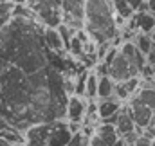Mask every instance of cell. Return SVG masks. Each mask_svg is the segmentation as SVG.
Listing matches in <instances>:
<instances>
[{"label": "cell", "instance_id": "1", "mask_svg": "<svg viewBox=\"0 0 155 146\" xmlns=\"http://www.w3.org/2000/svg\"><path fill=\"white\" fill-rule=\"evenodd\" d=\"M43 33L45 27L38 20L13 16L0 31V60L27 74L49 67V47Z\"/></svg>", "mask_w": 155, "mask_h": 146}, {"label": "cell", "instance_id": "2", "mask_svg": "<svg viewBox=\"0 0 155 146\" xmlns=\"http://www.w3.org/2000/svg\"><path fill=\"white\" fill-rule=\"evenodd\" d=\"M31 90V74L0 60V112L7 123L20 132L35 124Z\"/></svg>", "mask_w": 155, "mask_h": 146}, {"label": "cell", "instance_id": "3", "mask_svg": "<svg viewBox=\"0 0 155 146\" xmlns=\"http://www.w3.org/2000/svg\"><path fill=\"white\" fill-rule=\"evenodd\" d=\"M85 33L96 45L112 43L119 36V25L110 0H88L85 5Z\"/></svg>", "mask_w": 155, "mask_h": 146}, {"label": "cell", "instance_id": "4", "mask_svg": "<svg viewBox=\"0 0 155 146\" xmlns=\"http://www.w3.org/2000/svg\"><path fill=\"white\" fill-rule=\"evenodd\" d=\"M27 7L43 27H60L63 24V0H29Z\"/></svg>", "mask_w": 155, "mask_h": 146}, {"label": "cell", "instance_id": "5", "mask_svg": "<svg viewBox=\"0 0 155 146\" xmlns=\"http://www.w3.org/2000/svg\"><path fill=\"white\" fill-rule=\"evenodd\" d=\"M87 2L88 0H63V24H67L74 31L83 29Z\"/></svg>", "mask_w": 155, "mask_h": 146}, {"label": "cell", "instance_id": "6", "mask_svg": "<svg viewBox=\"0 0 155 146\" xmlns=\"http://www.w3.org/2000/svg\"><path fill=\"white\" fill-rule=\"evenodd\" d=\"M110 67V78L116 81V83H123V81H128V79H132V78H139L141 72L128 61V58L121 52V49H119V52L116 54V58H114V61L108 65Z\"/></svg>", "mask_w": 155, "mask_h": 146}, {"label": "cell", "instance_id": "7", "mask_svg": "<svg viewBox=\"0 0 155 146\" xmlns=\"http://www.w3.org/2000/svg\"><path fill=\"white\" fill-rule=\"evenodd\" d=\"M52 123L54 121H45V123H36L29 126L24 132L25 144L27 146H49V137L52 132Z\"/></svg>", "mask_w": 155, "mask_h": 146}, {"label": "cell", "instance_id": "8", "mask_svg": "<svg viewBox=\"0 0 155 146\" xmlns=\"http://www.w3.org/2000/svg\"><path fill=\"white\" fill-rule=\"evenodd\" d=\"M128 108L132 112V117H134L137 128L139 130H146L148 124H150V121H152V117H153V110L150 108L148 105H144L137 96H134L128 101Z\"/></svg>", "mask_w": 155, "mask_h": 146}, {"label": "cell", "instance_id": "9", "mask_svg": "<svg viewBox=\"0 0 155 146\" xmlns=\"http://www.w3.org/2000/svg\"><path fill=\"white\" fill-rule=\"evenodd\" d=\"M87 101H85V98H81V96H76V94H72L71 98H69V103H67V115H65V119L69 121V123H83L85 121V115H87Z\"/></svg>", "mask_w": 155, "mask_h": 146}, {"label": "cell", "instance_id": "10", "mask_svg": "<svg viewBox=\"0 0 155 146\" xmlns=\"http://www.w3.org/2000/svg\"><path fill=\"white\" fill-rule=\"evenodd\" d=\"M126 27L132 31H141V33L152 35V31L155 29V15H152L150 11H137L128 20Z\"/></svg>", "mask_w": 155, "mask_h": 146}, {"label": "cell", "instance_id": "11", "mask_svg": "<svg viewBox=\"0 0 155 146\" xmlns=\"http://www.w3.org/2000/svg\"><path fill=\"white\" fill-rule=\"evenodd\" d=\"M116 128H117V132H119V137H124V135L135 132L137 124H135V121L132 117V112L128 108V105H124L121 108V112H119V119H117V123H116Z\"/></svg>", "mask_w": 155, "mask_h": 146}, {"label": "cell", "instance_id": "12", "mask_svg": "<svg viewBox=\"0 0 155 146\" xmlns=\"http://www.w3.org/2000/svg\"><path fill=\"white\" fill-rule=\"evenodd\" d=\"M139 88H141L139 78H132V79H128V81L116 83V98L121 99L123 103H124V101H130V99L137 94L135 90H139Z\"/></svg>", "mask_w": 155, "mask_h": 146}, {"label": "cell", "instance_id": "13", "mask_svg": "<svg viewBox=\"0 0 155 146\" xmlns=\"http://www.w3.org/2000/svg\"><path fill=\"white\" fill-rule=\"evenodd\" d=\"M94 135H97L107 146H114L117 141L121 139L116 124H110V123H101V124H97L96 130H94Z\"/></svg>", "mask_w": 155, "mask_h": 146}, {"label": "cell", "instance_id": "14", "mask_svg": "<svg viewBox=\"0 0 155 146\" xmlns=\"http://www.w3.org/2000/svg\"><path fill=\"white\" fill-rule=\"evenodd\" d=\"M123 107H124V105H123V101H121V99H117V98L99 99V103H97V115H99V119H101V121H103V119H108V117L116 115Z\"/></svg>", "mask_w": 155, "mask_h": 146}, {"label": "cell", "instance_id": "15", "mask_svg": "<svg viewBox=\"0 0 155 146\" xmlns=\"http://www.w3.org/2000/svg\"><path fill=\"white\" fill-rule=\"evenodd\" d=\"M43 38H45V45L54 51V52H63L65 51V41L60 35V31L56 27H45V33H43Z\"/></svg>", "mask_w": 155, "mask_h": 146}, {"label": "cell", "instance_id": "16", "mask_svg": "<svg viewBox=\"0 0 155 146\" xmlns=\"http://www.w3.org/2000/svg\"><path fill=\"white\" fill-rule=\"evenodd\" d=\"M108 98H116V81L110 76H99L97 99H108Z\"/></svg>", "mask_w": 155, "mask_h": 146}, {"label": "cell", "instance_id": "17", "mask_svg": "<svg viewBox=\"0 0 155 146\" xmlns=\"http://www.w3.org/2000/svg\"><path fill=\"white\" fill-rule=\"evenodd\" d=\"M112 7H114L116 16L123 18V20H130V18L135 15V9H134L126 0H112Z\"/></svg>", "mask_w": 155, "mask_h": 146}, {"label": "cell", "instance_id": "18", "mask_svg": "<svg viewBox=\"0 0 155 146\" xmlns=\"http://www.w3.org/2000/svg\"><path fill=\"white\" fill-rule=\"evenodd\" d=\"M97 88H99V74L96 71H90L88 72V79H87V92H85V98L94 101L97 99Z\"/></svg>", "mask_w": 155, "mask_h": 146}, {"label": "cell", "instance_id": "19", "mask_svg": "<svg viewBox=\"0 0 155 146\" xmlns=\"http://www.w3.org/2000/svg\"><path fill=\"white\" fill-rule=\"evenodd\" d=\"M15 16V2L11 0H5L0 4V31L13 20Z\"/></svg>", "mask_w": 155, "mask_h": 146}, {"label": "cell", "instance_id": "20", "mask_svg": "<svg viewBox=\"0 0 155 146\" xmlns=\"http://www.w3.org/2000/svg\"><path fill=\"white\" fill-rule=\"evenodd\" d=\"M135 45L139 47V51L143 52V54H150L152 52V49L155 47L153 40L150 35H146V33H137V36H135Z\"/></svg>", "mask_w": 155, "mask_h": 146}, {"label": "cell", "instance_id": "21", "mask_svg": "<svg viewBox=\"0 0 155 146\" xmlns=\"http://www.w3.org/2000/svg\"><path fill=\"white\" fill-rule=\"evenodd\" d=\"M135 96L155 112V87H141Z\"/></svg>", "mask_w": 155, "mask_h": 146}, {"label": "cell", "instance_id": "22", "mask_svg": "<svg viewBox=\"0 0 155 146\" xmlns=\"http://www.w3.org/2000/svg\"><path fill=\"white\" fill-rule=\"evenodd\" d=\"M88 72L90 71H83V72H79L76 76V83H74V94L76 96H85V92H87V79H88Z\"/></svg>", "mask_w": 155, "mask_h": 146}, {"label": "cell", "instance_id": "23", "mask_svg": "<svg viewBox=\"0 0 155 146\" xmlns=\"http://www.w3.org/2000/svg\"><path fill=\"white\" fill-rule=\"evenodd\" d=\"M144 135L150 137V139H155V112H153V117H152L150 124H148V128L144 130Z\"/></svg>", "mask_w": 155, "mask_h": 146}, {"label": "cell", "instance_id": "24", "mask_svg": "<svg viewBox=\"0 0 155 146\" xmlns=\"http://www.w3.org/2000/svg\"><path fill=\"white\" fill-rule=\"evenodd\" d=\"M126 2H128V4H130L134 9H135V13H137V11H139V9L144 5V4H146V0H126Z\"/></svg>", "mask_w": 155, "mask_h": 146}, {"label": "cell", "instance_id": "25", "mask_svg": "<svg viewBox=\"0 0 155 146\" xmlns=\"http://www.w3.org/2000/svg\"><path fill=\"white\" fill-rule=\"evenodd\" d=\"M146 63H150V65H153L155 67V47L152 49L150 54H146Z\"/></svg>", "mask_w": 155, "mask_h": 146}, {"label": "cell", "instance_id": "26", "mask_svg": "<svg viewBox=\"0 0 155 146\" xmlns=\"http://www.w3.org/2000/svg\"><path fill=\"white\" fill-rule=\"evenodd\" d=\"M9 126H11V124L7 123V119H5V117L2 115V112H0V130H5V128H9Z\"/></svg>", "mask_w": 155, "mask_h": 146}, {"label": "cell", "instance_id": "27", "mask_svg": "<svg viewBox=\"0 0 155 146\" xmlns=\"http://www.w3.org/2000/svg\"><path fill=\"white\" fill-rule=\"evenodd\" d=\"M146 2H148V11L155 15V0H146Z\"/></svg>", "mask_w": 155, "mask_h": 146}, {"label": "cell", "instance_id": "28", "mask_svg": "<svg viewBox=\"0 0 155 146\" xmlns=\"http://www.w3.org/2000/svg\"><path fill=\"white\" fill-rule=\"evenodd\" d=\"M114 146H128V144H126V141H124V139L121 137V139H119V141H117V143H116Z\"/></svg>", "mask_w": 155, "mask_h": 146}, {"label": "cell", "instance_id": "29", "mask_svg": "<svg viewBox=\"0 0 155 146\" xmlns=\"http://www.w3.org/2000/svg\"><path fill=\"white\" fill-rule=\"evenodd\" d=\"M0 146H13V144H11V143H7L4 137H0Z\"/></svg>", "mask_w": 155, "mask_h": 146}, {"label": "cell", "instance_id": "30", "mask_svg": "<svg viewBox=\"0 0 155 146\" xmlns=\"http://www.w3.org/2000/svg\"><path fill=\"white\" fill-rule=\"evenodd\" d=\"M11 2H15V4H27L29 0H11Z\"/></svg>", "mask_w": 155, "mask_h": 146}, {"label": "cell", "instance_id": "31", "mask_svg": "<svg viewBox=\"0 0 155 146\" xmlns=\"http://www.w3.org/2000/svg\"><path fill=\"white\" fill-rule=\"evenodd\" d=\"M150 36H152V40H153V43H155V29L152 31V35H150Z\"/></svg>", "mask_w": 155, "mask_h": 146}, {"label": "cell", "instance_id": "32", "mask_svg": "<svg viewBox=\"0 0 155 146\" xmlns=\"http://www.w3.org/2000/svg\"><path fill=\"white\" fill-rule=\"evenodd\" d=\"M15 146H27V144H25V143H22V144H15Z\"/></svg>", "mask_w": 155, "mask_h": 146}, {"label": "cell", "instance_id": "33", "mask_svg": "<svg viewBox=\"0 0 155 146\" xmlns=\"http://www.w3.org/2000/svg\"><path fill=\"white\" fill-rule=\"evenodd\" d=\"M128 146H135V144H128Z\"/></svg>", "mask_w": 155, "mask_h": 146}, {"label": "cell", "instance_id": "34", "mask_svg": "<svg viewBox=\"0 0 155 146\" xmlns=\"http://www.w3.org/2000/svg\"><path fill=\"white\" fill-rule=\"evenodd\" d=\"M110 2H112V0H110Z\"/></svg>", "mask_w": 155, "mask_h": 146}]
</instances>
